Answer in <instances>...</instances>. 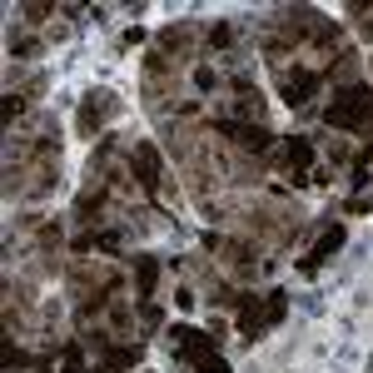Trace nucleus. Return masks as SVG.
<instances>
[{
  "label": "nucleus",
  "instance_id": "nucleus-3",
  "mask_svg": "<svg viewBox=\"0 0 373 373\" xmlns=\"http://www.w3.org/2000/svg\"><path fill=\"white\" fill-rule=\"evenodd\" d=\"M264 329H269L264 299H259V294H239V334H244V339H259Z\"/></svg>",
  "mask_w": 373,
  "mask_h": 373
},
{
  "label": "nucleus",
  "instance_id": "nucleus-10",
  "mask_svg": "<svg viewBox=\"0 0 373 373\" xmlns=\"http://www.w3.org/2000/svg\"><path fill=\"white\" fill-rule=\"evenodd\" d=\"M135 279H140V294L149 299V294H154V279H159V259L140 254V259H135Z\"/></svg>",
  "mask_w": 373,
  "mask_h": 373
},
{
  "label": "nucleus",
  "instance_id": "nucleus-16",
  "mask_svg": "<svg viewBox=\"0 0 373 373\" xmlns=\"http://www.w3.org/2000/svg\"><path fill=\"white\" fill-rule=\"evenodd\" d=\"M100 308H104V294H90V299H85V304H80V318H95V313H100Z\"/></svg>",
  "mask_w": 373,
  "mask_h": 373
},
{
  "label": "nucleus",
  "instance_id": "nucleus-1",
  "mask_svg": "<svg viewBox=\"0 0 373 373\" xmlns=\"http://www.w3.org/2000/svg\"><path fill=\"white\" fill-rule=\"evenodd\" d=\"M324 120H329L334 130H344V135H373V90H368V85H344V90H334Z\"/></svg>",
  "mask_w": 373,
  "mask_h": 373
},
{
  "label": "nucleus",
  "instance_id": "nucleus-20",
  "mask_svg": "<svg viewBox=\"0 0 373 373\" xmlns=\"http://www.w3.org/2000/svg\"><path fill=\"white\" fill-rule=\"evenodd\" d=\"M11 55H35V40H11Z\"/></svg>",
  "mask_w": 373,
  "mask_h": 373
},
{
  "label": "nucleus",
  "instance_id": "nucleus-18",
  "mask_svg": "<svg viewBox=\"0 0 373 373\" xmlns=\"http://www.w3.org/2000/svg\"><path fill=\"white\" fill-rule=\"evenodd\" d=\"M194 85H199V90H215V70L199 65V70H194Z\"/></svg>",
  "mask_w": 373,
  "mask_h": 373
},
{
  "label": "nucleus",
  "instance_id": "nucleus-15",
  "mask_svg": "<svg viewBox=\"0 0 373 373\" xmlns=\"http://www.w3.org/2000/svg\"><path fill=\"white\" fill-rule=\"evenodd\" d=\"M65 373H85V358H80L75 344H65Z\"/></svg>",
  "mask_w": 373,
  "mask_h": 373
},
{
  "label": "nucleus",
  "instance_id": "nucleus-5",
  "mask_svg": "<svg viewBox=\"0 0 373 373\" xmlns=\"http://www.w3.org/2000/svg\"><path fill=\"white\" fill-rule=\"evenodd\" d=\"M318 90V75L313 70H289L284 75V85H279V95H284V104H308V95Z\"/></svg>",
  "mask_w": 373,
  "mask_h": 373
},
{
  "label": "nucleus",
  "instance_id": "nucleus-19",
  "mask_svg": "<svg viewBox=\"0 0 373 373\" xmlns=\"http://www.w3.org/2000/svg\"><path fill=\"white\" fill-rule=\"evenodd\" d=\"M40 244H45V249H55V244H60V229H55V224H45V229H40Z\"/></svg>",
  "mask_w": 373,
  "mask_h": 373
},
{
  "label": "nucleus",
  "instance_id": "nucleus-14",
  "mask_svg": "<svg viewBox=\"0 0 373 373\" xmlns=\"http://www.w3.org/2000/svg\"><path fill=\"white\" fill-rule=\"evenodd\" d=\"M0 363H6V368H25L30 358H25V353H20L15 344H6V348H0Z\"/></svg>",
  "mask_w": 373,
  "mask_h": 373
},
{
  "label": "nucleus",
  "instance_id": "nucleus-21",
  "mask_svg": "<svg viewBox=\"0 0 373 373\" xmlns=\"http://www.w3.org/2000/svg\"><path fill=\"white\" fill-rule=\"evenodd\" d=\"M344 209H348V215H368V199H363V194H353V199H348Z\"/></svg>",
  "mask_w": 373,
  "mask_h": 373
},
{
  "label": "nucleus",
  "instance_id": "nucleus-6",
  "mask_svg": "<svg viewBox=\"0 0 373 373\" xmlns=\"http://www.w3.org/2000/svg\"><path fill=\"white\" fill-rule=\"evenodd\" d=\"M135 179L144 189L159 184V154H154V144H135Z\"/></svg>",
  "mask_w": 373,
  "mask_h": 373
},
{
  "label": "nucleus",
  "instance_id": "nucleus-13",
  "mask_svg": "<svg viewBox=\"0 0 373 373\" xmlns=\"http://www.w3.org/2000/svg\"><path fill=\"white\" fill-rule=\"evenodd\" d=\"M259 110H264V100H259V95H244L234 115H239V125H244V120H254V125H259Z\"/></svg>",
  "mask_w": 373,
  "mask_h": 373
},
{
  "label": "nucleus",
  "instance_id": "nucleus-4",
  "mask_svg": "<svg viewBox=\"0 0 373 373\" xmlns=\"http://www.w3.org/2000/svg\"><path fill=\"white\" fill-rule=\"evenodd\" d=\"M284 165H289L294 184H304V175H308V165H313V140H308V135H289V144H284Z\"/></svg>",
  "mask_w": 373,
  "mask_h": 373
},
{
  "label": "nucleus",
  "instance_id": "nucleus-11",
  "mask_svg": "<svg viewBox=\"0 0 373 373\" xmlns=\"http://www.w3.org/2000/svg\"><path fill=\"white\" fill-rule=\"evenodd\" d=\"M264 313H269V329H274L279 318L289 313V294H284V289H269V299H264Z\"/></svg>",
  "mask_w": 373,
  "mask_h": 373
},
{
  "label": "nucleus",
  "instance_id": "nucleus-7",
  "mask_svg": "<svg viewBox=\"0 0 373 373\" xmlns=\"http://www.w3.org/2000/svg\"><path fill=\"white\" fill-rule=\"evenodd\" d=\"M339 244H344V229H329L324 239L313 244V254H308V259H299V274H313L324 259H334V249H339Z\"/></svg>",
  "mask_w": 373,
  "mask_h": 373
},
{
  "label": "nucleus",
  "instance_id": "nucleus-17",
  "mask_svg": "<svg viewBox=\"0 0 373 373\" xmlns=\"http://www.w3.org/2000/svg\"><path fill=\"white\" fill-rule=\"evenodd\" d=\"M0 115H6V125L20 115V95H6V104H0Z\"/></svg>",
  "mask_w": 373,
  "mask_h": 373
},
{
  "label": "nucleus",
  "instance_id": "nucleus-8",
  "mask_svg": "<svg viewBox=\"0 0 373 373\" xmlns=\"http://www.w3.org/2000/svg\"><path fill=\"white\" fill-rule=\"evenodd\" d=\"M104 110H115V100L104 95V100H95V95H85V104H80V135H95L100 130V115Z\"/></svg>",
  "mask_w": 373,
  "mask_h": 373
},
{
  "label": "nucleus",
  "instance_id": "nucleus-12",
  "mask_svg": "<svg viewBox=\"0 0 373 373\" xmlns=\"http://www.w3.org/2000/svg\"><path fill=\"white\" fill-rule=\"evenodd\" d=\"M100 204H104V194H80V204H75V215L90 224V219H100Z\"/></svg>",
  "mask_w": 373,
  "mask_h": 373
},
{
  "label": "nucleus",
  "instance_id": "nucleus-2",
  "mask_svg": "<svg viewBox=\"0 0 373 373\" xmlns=\"http://www.w3.org/2000/svg\"><path fill=\"white\" fill-rule=\"evenodd\" d=\"M215 130H219V135H234V140H239L244 149H254V154H264V149L274 144V135L264 130V125H239V120H219Z\"/></svg>",
  "mask_w": 373,
  "mask_h": 373
},
{
  "label": "nucleus",
  "instance_id": "nucleus-9",
  "mask_svg": "<svg viewBox=\"0 0 373 373\" xmlns=\"http://www.w3.org/2000/svg\"><path fill=\"white\" fill-rule=\"evenodd\" d=\"M104 363H110V368H135L140 363V344H110V348H104Z\"/></svg>",
  "mask_w": 373,
  "mask_h": 373
}]
</instances>
